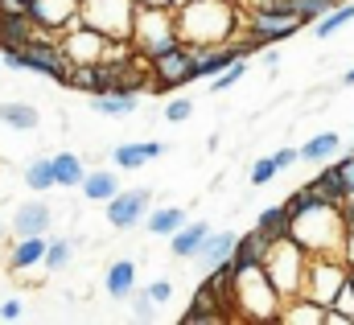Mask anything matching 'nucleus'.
<instances>
[{"instance_id": "obj_10", "label": "nucleus", "mask_w": 354, "mask_h": 325, "mask_svg": "<svg viewBox=\"0 0 354 325\" xmlns=\"http://www.w3.org/2000/svg\"><path fill=\"white\" fill-rule=\"evenodd\" d=\"M198 50H206V46L177 41L174 50H165L161 58H153V62H149V71H153V91H174V86L194 82V79H189V71H194V58H198Z\"/></svg>"}, {"instance_id": "obj_14", "label": "nucleus", "mask_w": 354, "mask_h": 325, "mask_svg": "<svg viewBox=\"0 0 354 325\" xmlns=\"http://www.w3.org/2000/svg\"><path fill=\"white\" fill-rule=\"evenodd\" d=\"M50 223H54V210H50L46 202H21V206L12 210V219H8L12 235H46Z\"/></svg>"}, {"instance_id": "obj_31", "label": "nucleus", "mask_w": 354, "mask_h": 325, "mask_svg": "<svg viewBox=\"0 0 354 325\" xmlns=\"http://www.w3.org/2000/svg\"><path fill=\"white\" fill-rule=\"evenodd\" d=\"M25 185H29L33 194L54 189V185H58V177H54V157H37V161H29V169H25Z\"/></svg>"}, {"instance_id": "obj_1", "label": "nucleus", "mask_w": 354, "mask_h": 325, "mask_svg": "<svg viewBox=\"0 0 354 325\" xmlns=\"http://www.w3.org/2000/svg\"><path fill=\"white\" fill-rule=\"evenodd\" d=\"M174 12L177 33L189 46H227L235 33H243V4L239 0H189Z\"/></svg>"}, {"instance_id": "obj_35", "label": "nucleus", "mask_w": 354, "mask_h": 325, "mask_svg": "<svg viewBox=\"0 0 354 325\" xmlns=\"http://www.w3.org/2000/svg\"><path fill=\"white\" fill-rule=\"evenodd\" d=\"M330 8H334L330 0H292V12L301 17V25H313V21H322Z\"/></svg>"}, {"instance_id": "obj_41", "label": "nucleus", "mask_w": 354, "mask_h": 325, "mask_svg": "<svg viewBox=\"0 0 354 325\" xmlns=\"http://www.w3.org/2000/svg\"><path fill=\"white\" fill-rule=\"evenodd\" d=\"M272 161H276V169L284 173V169H292V165L301 161V149H280V153H272Z\"/></svg>"}, {"instance_id": "obj_12", "label": "nucleus", "mask_w": 354, "mask_h": 325, "mask_svg": "<svg viewBox=\"0 0 354 325\" xmlns=\"http://www.w3.org/2000/svg\"><path fill=\"white\" fill-rule=\"evenodd\" d=\"M79 8H83V0H29L33 25L46 33H58V37L79 25Z\"/></svg>"}, {"instance_id": "obj_22", "label": "nucleus", "mask_w": 354, "mask_h": 325, "mask_svg": "<svg viewBox=\"0 0 354 325\" xmlns=\"http://www.w3.org/2000/svg\"><path fill=\"white\" fill-rule=\"evenodd\" d=\"M206 235H210L206 223H185L181 231L169 235V251H174L177 259H198V251H202V243H206Z\"/></svg>"}, {"instance_id": "obj_42", "label": "nucleus", "mask_w": 354, "mask_h": 325, "mask_svg": "<svg viewBox=\"0 0 354 325\" xmlns=\"http://www.w3.org/2000/svg\"><path fill=\"white\" fill-rule=\"evenodd\" d=\"M25 317V305L21 301H4L0 305V322H21Z\"/></svg>"}, {"instance_id": "obj_5", "label": "nucleus", "mask_w": 354, "mask_h": 325, "mask_svg": "<svg viewBox=\"0 0 354 325\" xmlns=\"http://www.w3.org/2000/svg\"><path fill=\"white\" fill-rule=\"evenodd\" d=\"M235 309H239L248 322H280L284 297H280V292H276V284L268 280L264 263H260V268L239 272V284H235Z\"/></svg>"}, {"instance_id": "obj_24", "label": "nucleus", "mask_w": 354, "mask_h": 325, "mask_svg": "<svg viewBox=\"0 0 354 325\" xmlns=\"http://www.w3.org/2000/svg\"><path fill=\"white\" fill-rule=\"evenodd\" d=\"M79 189H83V198H87V202H111L124 185H120V177H115L111 169H95V173L83 177V185H79Z\"/></svg>"}, {"instance_id": "obj_17", "label": "nucleus", "mask_w": 354, "mask_h": 325, "mask_svg": "<svg viewBox=\"0 0 354 325\" xmlns=\"http://www.w3.org/2000/svg\"><path fill=\"white\" fill-rule=\"evenodd\" d=\"M33 33H37V25H33L29 12H21V17H0V54L25 50Z\"/></svg>"}, {"instance_id": "obj_27", "label": "nucleus", "mask_w": 354, "mask_h": 325, "mask_svg": "<svg viewBox=\"0 0 354 325\" xmlns=\"http://www.w3.org/2000/svg\"><path fill=\"white\" fill-rule=\"evenodd\" d=\"M206 284L235 309V284H239V272H235V263L231 259H223V263H214L210 272H206Z\"/></svg>"}, {"instance_id": "obj_47", "label": "nucleus", "mask_w": 354, "mask_h": 325, "mask_svg": "<svg viewBox=\"0 0 354 325\" xmlns=\"http://www.w3.org/2000/svg\"><path fill=\"white\" fill-rule=\"evenodd\" d=\"M342 86H354V66L346 71V75H342Z\"/></svg>"}, {"instance_id": "obj_3", "label": "nucleus", "mask_w": 354, "mask_h": 325, "mask_svg": "<svg viewBox=\"0 0 354 325\" xmlns=\"http://www.w3.org/2000/svg\"><path fill=\"white\" fill-rule=\"evenodd\" d=\"M4 66H8V71H21V75L29 71V75H41V79H54V82H66L71 71H75V62H71L62 37H58V33H46V29H37L25 50L4 54Z\"/></svg>"}, {"instance_id": "obj_37", "label": "nucleus", "mask_w": 354, "mask_h": 325, "mask_svg": "<svg viewBox=\"0 0 354 325\" xmlns=\"http://www.w3.org/2000/svg\"><path fill=\"white\" fill-rule=\"evenodd\" d=\"M330 309H338V313H342V317L354 325V284H351V280L342 284V292L334 297V305H330Z\"/></svg>"}, {"instance_id": "obj_11", "label": "nucleus", "mask_w": 354, "mask_h": 325, "mask_svg": "<svg viewBox=\"0 0 354 325\" xmlns=\"http://www.w3.org/2000/svg\"><path fill=\"white\" fill-rule=\"evenodd\" d=\"M149 206H153V189H120L111 202H107V223L115 231H132L149 219Z\"/></svg>"}, {"instance_id": "obj_33", "label": "nucleus", "mask_w": 354, "mask_h": 325, "mask_svg": "<svg viewBox=\"0 0 354 325\" xmlns=\"http://www.w3.org/2000/svg\"><path fill=\"white\" fill-rule=\"evenodd\" d=\"M71 255H75V243L58 235V239H50V243H46V259H41V263H46L50 272H62V268L71 263Z\"/></svg>"}, {"instance_id": "obj_38", "label": "nucleus", "mask_w": 354, "mask_h": 325, "mask_svg": "<svg viewBox=\"0 0 354 325\" xmlns=\"http://www.w3.org/2000/svg\"><path fill=\"white\" fill-rule=\"evenodd\" d=\"M276 173H280V169H276V161H272V157H260V161L252 165V185H268Z\"/></svg>"}, {"instance_id": "obj_46", "label": "nucleus", "mask_w": 354, "mask_h": 325, "mask_svg": "<svg viewBox=\"0 0 354 325\" xmlns=\"http://www.w3.org/2000/svg\"><path fill=\"white\" fill-rule=\"evenodd\" d=\"M136 4H153V8H174V0H136Z\"/></svg>"}, {"instance_id": "obj_36", "label": "nucleus", "mask_w": 354, "mask_h": 325, "mask_svg": "<svg viewBox=\"0 0 354 325\" xmlns=\"http://www.w3.org/2000/svg\"><path fill=\"white\" fill-rule=\"evenodd\" d=\"M128 301H132V317H136V322H157V309H161V305H157L145 288H136Z\"/></svg>"}, {"instance_id": "obj_32", "label": "nucleus", "mask_w": 354, "mask_h": 325, "mask_svg": "<svg viewBox=\"0 0 354 325\" xmlns=\"http://www.w3.org/2000/svg\"><path fill=\"white\" fill-rule=\"evenodd\" d=\"M354 21V0H346V4H334L330 8V17H322V21H313V33L317 37H334L338 29H346Z\"/></svg>"}, {"instance_id": "obj_40", "label": "nucleus", "mask_w": 354, "mask_h": 325, "mask_svg": "<svg viewBox=\"0 0 354 325\" xmlns=\"http://www.w3.org/2000/svg\"><path fill=\"white\" fill-rule=\"evenodd\" d=\"M145 292H149V297H153L157 305H169V301H174V280H153V284H149Z\"/></svg>"}, {"instance_id": "obj_9", "label": "nucleus", "mask_w": 354, "mask_h": 325, "mask_svg": "<svg viewBox=\"0 0 354 325\" xmlns=\"http://www.w3.org/2000/svg\"><path fill=\"white\" fill-rule=\"evenodd\" d=\"M351 280V263L342 255H309V268H305V292L309 301L317 305H334V297L342 292V284Z\"/></svg>"}, {"instance_id": "obj_29", "label": "nucleus", "mask_w": 354, "mask_h": 325, "mask_svg": "<svg viewBox=\"0 0 354 325\" xmlns=\"http://www.w3.org/2000/svg\"><path fill=\"white\" fill-rule=\"evenodd\" d=\"M338 149H342V136L338 132H317V136H309V145H301V161L322 165V161H330Z\"/></svg>"}, {"instance_id": "obj_23", "label": "nucleus", "mask_w": 354, "mask_h": 325, "mask_svg": "<svg viewBox=\"0 0 354 325\" xmlns=\"http://www.w3.org/2000/svg\"><path fill=\"white\" fill-rule=\"evenodd\" d=\"M235 243H239V235H235V231H210V235H206V243H202V251H198L202 268L210 272L214 263L231 259V255H235Z\"/></svg>"}, {"instance_id": "obj_15", "label": "nucleus", "mask_w": 354, "mask_h": 325, "mask_svg": "<svg viewBox=\"0 0 354 325\" xmlns=\"http://www.w3.org/2000/svg\"><path fill=\"white\" fill-rule=\"evenodd\" d=\"M165 153H169V145L140 140V145H115L111 149V161H115V169H145V165H153L157 157H165Z\"/></svg>"}, {"instance_id": "obj_2", "label": "nucleus", "mask_w": 354, "mask_h": 325, "mask_svg": "<svg viewBox=\"0 0 354 325\" xmlns=\"http://www.w3.org/2000/svg\"><path fill=\"white\" fill-rule=\"evenodd\" d=\"M288 239H297L309 255H342V243H346V219H342V206H330V202H313V206H305L301 214H292V231H288Z\"/></svg>"}, {"instance_id": "obj_21", "label": "nucleus", "mask_w": 354, "mask_h": 325, "mask_svg": "<svg viewBox=\"0 0 354 325\" xmlns=\"http://www.w3.org/2000/svg\"><path fill=\"white\" fill-rule=\"evenodd\" d=\"M326 309L330 305H317L309 297H292V301H284L280 322L284 325H326Z\"/></svg>"}, {"instance_id": "obj_4", "label": "nucleus", "mask_w": 354, "mask_h": 325, "mask_svg": "<svg viewBox=\"0 0 354 325\" xmlns=\"http://www.w3.org/2000/svg\"><path fill=\"white\" fill-rule=\"evenodd\" d=\"M305 268H309V251L297 239H272V247L264 255V272L284 301L305 292Z\"/></svg>"}, {"instance_id": "obj_26", "label": "nucleus", "mask_w": 354, "mask_h": 325, "mask_svg": "<svg viewBox=\"0 0 354 325\" xmlns=\"http://www.w3.org/2000/svg\"><path fill=\"white\" fill-rule=\"evenodd\" d=\"M0 124L12 128V132H33L41 124V115H37L33 103H0Z\"/></svg>"}, {"instance_id": "obj_30", "label": "nucleus", "mask_w": 354, "mask_h": 325, "mask_svg": "<svg viewBox=\"0 0 354 325\" xmlns=\"http://www.w3.org/2000/svg\"><path fill=\"white\" fill-rule=\"evenodd\" d=\"M54 177H58V185H62V189H79V185H83V177H87L83 157H79V153H58V157H54Z\"/></svg>"}, {"instance_id": "obj_28", "label": "nucleus", "mask_w": 354, "mask_h": 325, "mask_svg": "<svg viewBox=\"0 0 354 325\" xmlns=\"http://www.w3.org/2000/svg\"><path fill=\"white\" fill-rule=\"evenodd\" d=\"M256 231H264L268 239H288V231H292V214H288V206L280 202V206H268V210H260Z\"/></svg>"}, {"instance_id": "obj_48", "label": "nucleus", "mask_w": 354, "mask_h": 325, "mask_svg": "<svg viewBox=\"0 0 354 325\" xmlns=\"http://www.w3.org/2000/svg\"><path fill=\"white\" fill-rule=\"evenodd\" d=\"M181 4H189V0H174V8H181Z\"/></svg>"}, {"instance_id": "obj_13", "label": "nucleus", "mask_w": 354, "mask_h": 325, "mask_svg": "<svg viewBox=\"0 0 354 325\" xmlns=\"http://www.w3.org/2000/svg\"><path fill=\"white\" fill-rule=\"evenodd\" d=\"M62 46H66V54H71V62L75 66H91V62H103L107 58V46H111V37H103L99 29H91V25H75V29H66L62 33Z\"/></svg>"}, {"instance_id": "obj_50", "label": "nucleus", "mask_w": 354, "mask_h": 325, "mask_svg": "<svg viewBox=\"0 0 354 325\" xmlns=\"http://www.w3.org/2000/svg\"><path fill=\"white\" fill-rule=\"evenodd\" d=\"M0 66H4V54H0Z\"/></svg>"}, {"instance_id": "obj_39", "label": "nucleus", "mask_w": 354, "mask_h": 325, "mask_svg": "<svg viewBox=\"0 0 354 325\" xmlns=\"http://www.w3.org/2000/svg\"><path fill=\"white\" fill-rule=\"evenodd\" d=\"M189 115H194V99H174V103L165 107V120H169V124H185Z\"/></svg>"}, {"instance_id": "obj_18", "label": "nucleus", "mask_w": 354, "mask_h": 325, "mask_svg": "<svg viewBox=\"0 0 354 325\" xmlns=\"http://www.w3.org/2000/svg\"><path fill=\"white\" fill-rule=\"evenodd\" d=\"M268 239L264 231H248V235H239V243H235V255H231V263H235V272H248V268H260L268 255Z\"/></svg>"}, {"instance_id": "obj_6", "label": "nucleus", "mask_w": 354, "mask_h": 325, "mask_svg": "<svg viewBox=\"0 0 354 325\" xmlns=\"http://www.w3.org/2000/svg\"><path fill=\"white\" fill-rule=\"evenodd\" d=\"M177 41H181V33H177V12L174 8L140 4V12H136V29H132V46H136V54L153 62V58H161L165 50H174Z\"/></svg>"}, {"instance_id": "obj_51", "label": "nucleus", "mask_w": 354, "mask_h": 325, "mask_svg": "<svg viewBox=\"0 0 354 325\" xmlns=\"http://www.w3.org/2000/svg\"><path fill=\"white\" fill-rule=\"evenodd\" d=\"M25 4H29V0H25Z\"/></svg>"}, {"instance_id": "obj_16", "label": "nucleus", "mask_w": 354, "mask_h": 325, "mask_svg": "<svg viewBox=\"0 0 354 325\" xmlns=\"http://www.w3.org/2000/svg\"><path fill=\"white\" fill-rule=\"evenodd\" d=\"M136 107H140V95H132V91H103V95H91V111H99V115H107V120H128Z\"/></svg>"}, {"instance_id": "obj_7", "label": "nucleus", "mask_w": 354, "mask_h": 325, "mask_svg": "<svg viewBox=\"0 0 354 325\" xmlns=\"http://www.w3.org/2000/svg\"><path fill=\"white\" fill-rule=\"evenodd\" d=\"M136 12H140L136 0H83L79 21L91 25V29H99V33L111 37V41H132Z\"/></svg>"}, {"instance_id": "obj_20", "label": "nucleus", "mask_w": 354, "mask_h": 325, "mask_svg": "<svg viewBox=\"0 0 354 325\" xmlns=\"http://www.w3.org/2000/svg\"><path fill=\"white\" fill-rule=\"evenodd\" d=\"M103 288H107L111 301H128L136 292V263L132 259H115L107 268V276H103Z\"/></svg>"}, {"instance_id": "obj_8", "label": "nucleus", "mask_w": 354, "mask_h": 325, "mask_svg": "<svg viewBox=\"0 0 354 325\" xmlns=\"http://www.w3.org/2000/svg\"><path fill=\"white\" fill-rule=\"evenodd\" d=\"M301 29V17L292 12V0H276L272 8H243V37H252L256 46L284 41Z\"/></svg>"}, {"instance_id": "obj_25", "label": "nucleus", "mask_w": 354, "mask_h": 325, "mask_svg": "<svg viewBox=\"0 0 354 325\" xmlns=\"http://www.w3.org/2000/svg\"><path fill=\"white\" fill-rule=\"evenodd\" d=\"M189 223V214H185V206H161V210H149V219H145V227H149V235H174V231H181Z\"/></svg>"}, {"instance_id": "obj_49", "label": "nucleus", "mask_w": 354, "mask_h": 325, "mask_svg": "<svg viewBox=\"0 0 354 325\" xmlns=\"http://www.w3.org/2000/svg\"><path fill=\"white\" fill-rule=\"evenodd\" d=\"M351 284H354V268H351Z\"/></svg>"}, {"instance_id": "obj_34", "label": "nucleus", "mask_w": 354, "mask_h": 325, "mask_svg": "<svg viewBox=\"0 0 354 325\" xmlns=\"http://www.w3.org/2000/svg\"><path fill=\"white\" fill-rule=\"evenodd\" d=\"M243 75H248V58H235V62H231L223 75H214V82H210V95H223V91H231V86L243 79Z\"/></svg>"}, {"instance_id": "obj_44", "label": "nucleus", "mask_w": 354, "mask_h": 325, "mask_svg": "<svg viewBox=\"0 0 354 325\" xmlns=\"http://www.w3.org/2000/svg\"><path fill=\"white\" fill-rule=\"evenodd\" d=\"M342 259L354 268V219H346V243H342Z\"/></svg>"}, {"instance_id": "obj_19", "label": "nucleus", "mask_w": 354, "mask_h": 325, "mask_svg": "<svg viewBox=\"0 0 354 325\" xmlns=\"http://www.w3.org/2000/svg\"><path fill=\"white\" fill-rule=\"evenodd\" d=\"M46 235H17V243H12V255H8V268L12 272H29V268H37L41 259H46Z\"/></svg>"}, {"instance_id": "obj_43", "label": "nucleus", "mask_w": 354, "mask_h": 325, "mask_svg": "<svg viewBox=\"0 0 354 325\" xmlns=\"http://www.w3.org/2000/svg\"><path fill=\"white\" fill-rule=\"evenodd\" d=\"M21 12H29L25 0H0V17H21Z\"/></svg>"}, {"instance_id": "obj_45", "label": "nucleus", "mask_w": 354, "mask_h": 325, "mask_svg": "<svg viewBox=\"0 0 354 325\" xmlns=\"http://www.w3.org/2000/svg\"><path fill=\"white\" fill-rule=\"evenodd\" d=\"M264 66H268V71H276V66H280V54H276V50H268V54H264Z\"/></svg>"}]
</instances>
